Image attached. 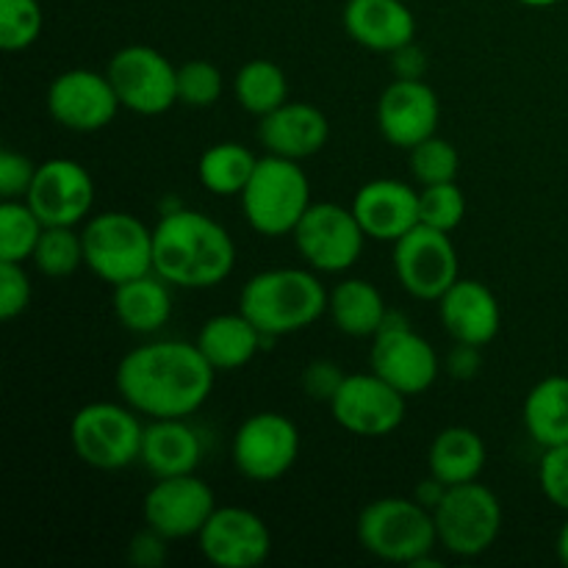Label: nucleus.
Instances as JSON below:
<instances>
[{
	"label": "nucleus",
	"instance_id": "nucleus-17",
	"mask_svg": "<svg viewBox=\"0 0 568 568\" xmlns=\"http://www.w3.org/2000/svg\"><path fill=\"white\" fill-rule=\"evenodd\" d=\"M48 114L61 128L75 133H94L111 125L116 111L122 109L114 87L105 72L94 70H67L50 81L48 87Z\"/></svg>",
	"mask_w": 568,
	"mask_h": 568
},
{
	"label": "nucleus",
	"instance_id": "nucleus-12",
	"mask_svg": "<svg viewBox=\"0 0 568 568\" xmlns=\"http://www.w3.org/2000/svg\"><path fill=\"white\" fill-rule=\"evenodd\" d=\"M231 458L250 483H275L292 471L300 458V430L277 410H258L236 427Z\"/></svg>",
	"mask_w": 568,
	"mask_h": 568
},
{
	"label": "nucleus",
	"instance_id": "nucleus-10",
	"mask_svg": "<svg viewBox=\"0 0 568 568\" xmlns=\"http://www.w3.org/2000/svg\"><path fill=\"white\" fill-rule=\"evenodd\" d=\"M120 105L139 116L166 114L178 103V67L150 44L116 50L105 67Z\"/></svg>",
	"mask_w": 568,
	"mask_h": 568
},
{
	"label": "nucleus",
	"instance_id": "nucleus-1",
	"mask_svg": "<svg viewBox=\"0 0 568 568\" xmlns=\"http://www.w3.org/2000/svg\"><path fill=\"white\" fill-rule=\"evenodd\" d=\"M216 369L197 342L161 338L131 349L116 364L114 386L122 403L144 419H189L209 403Z\"/></svg>",
	"mask_w": 568,
	"mask_h": 568
},
{
	"label": "nucleus",
	"instance_id": "nucleus-8",
	"mask_svg": "<svg viewBox=\"0 0 568 568\" xmlns=\"http://www.w3.org/2000/svg\"><path fill=\"white\" fill-rule=\"evenodd\" d=\"M433 519L438 547L455 558H480L497 544L503 530V503L480 480L449 486L433 510Z\"/></svg>",
	"mask_w": 568,
	"mask_h": 568
},
{
	"label": "nucleus",
	"instance_id": "nucleus-22",
	"mask_svg": "<svg viewBox=\"0 0 568 568\" xmlns=\"http://www.w3.org/2000/svg\"><path fill=\"white\" fill-rule=\"evenodd\" d=\"M331 139V122L325 111L300 100H286L281 109L261 116L258 142L266 153L283 155L292 161H305L322 153Z\"/></svg>",
	"mask_w": 568,
	"mask_h": 568
},
{
	"label": "nucleus",
	"instance_id": "nucleus-20",
	"mask_svg": "<svg viewBox=\"0 0 568 568\" xmlns=\"http://www.w3.org/2000/svg\"><path fill=\"white\" fill-rule=\"evenodd\" d=\"M349 209L366 239L394 244L419 225V189L394 178H377L355 192Z\"/></svg>",
	"mask_w": 568,
	"mask_h": 568
},
{
	"label": "nucleus",
	"instance_id": "nucleus-24",
	"mask_svg": "<svg viewBox=\"0 0 568 568\" xmlns=\"http://www.w3.org/2000/svg\"><path fill=\"white\" fill-rule=\"evenodd\" d=\"M203 438L189 419H150L142 433L139 464L153 477L192 475L203 464Z\"/></svg>",
	"mask_w": 568,
	"mask_h": 568
},
{
	"label": "nucleus",
	"instance_id": "nucleus-33",
	"mask_svg": "<svg viewBox=\"0 0 568 568\" xmlns=\"http://www.w3.org/2000/svg\"><path fill=\"white\" fill-rule=\"evenodd\" d=\"M31 264L39 275L50 281H61L83 266V239L75 227H44L37 250L31 255Z\"/></svg>",
	"mask_w": 568,
	"mask_h": 568
},
{
	"label": "nucleus",
	"instance_id": "nucleus-39",
	"mask_svg": "<svg viewBox=\"0 0 568 568\" xmlns=\"http://www.w3.org/2000/svg\"><path fill=\"white\" fill-rule=\"evenodd\" d=\"M538 483H541L544 497L568 514V444L544 449L541 464H538Z\"/></svg>",
	"mask_w": 568,
	"mask_h": 568
},
{
	"label": "nucleus",
	"instance_id": "nucleus-18",
	"mask_svg": "<svg viewBox=\"0 0 568 568\" xmlns=\"http://www.w3.org/2000/svg\"><path fill=\"white\" fill-rule=\"evenodd\" d=\"M26 203L44 227H75L92 214L94 181L72 159H48L37 166Z\"/></svg>",
	"mask_w": 568,
	"mask_h": 568
},
{
	"label": "nucleus",
	"instance_id": "nucleus-5",
	"mask_svg": "<svg viewBox=\"0 0 568 568\" xmlns=\"http://www.w3.org/2000/svg\"><path fill=\"white\" fill-rule=\"evenodd\" d=\"M239 197H242L247 225L270 239L292 236L297 222L314 203L311 181L300 161L272 153L258 159L253 178Z\"/></svg>",
	"mask_w": 568,
	"mask_h": 568
},
{
	"label": "nucleus",
	"instance_id": "nucleus-44",
	"mask_svg": "<svg viewBox=\"0 0 568 568\" xmlns=\"http://www.w3.org/2000/svg\"><path fill=\"white\" fill-rule=\"evenodd\" d=\"M392 72H394V78H410V81H416V78H425V72H427L425 50L416 48V42H410V44H405V48L394 50V53H392Z\"/></svg>",
	"mask_w": 568,
	"mask_h": 568
},
{
	"label": "nucleus",
	"instance_id": "nucleus-28",
	"mask_svg": "<svg viewBox=\"0 0 568 568\" xmlns=\"http://www.w3.org/2000/svg\"><path fill=\"white\" fill-rule=\"evenodd\" d=\"M327 316L333 325L353 338H372L388 316L386 297L366 277H344L331 288Z\"/></svg>",
	"mask_w": 568,
	"mask_h": 568
},
{
	"label": "nucleus",
	"instance_id": "nucleus-45",
	"mask_svg": "<svg viewBox=\"0 0 568 568\" xmlns=\"http://www.w3.org/2000/svg\"><path fill=\"white\" fill-rule=\"evenodd\" d=\"M447 488L449 486H444L442 480H438V477H425V480L419 483V486L414 488V499L419 505H425L427 510H436L438 508V503H442L444 499V494H447Z\"/></svg>",
	"mask_w": 568,
	"mask_h": 568
},
{
	"label": "nucleus",
	"instance_id": "nucleus-3",
	"mask_svg": "<svg viewBox=\"0 0 568 568\" xmlns=\"http://www.w3.org/2000/svg\"><path fill=\"white\" fill-rule=\"evenodd\" d=\"M331 292L311 266H275L255 272L239 294V311L266 338L308 331L327 314Z\"/></svg>",
	"mask_w": 568,
	"mask_h": 568
},
{
	"label": "nucleus",
	"instance_id": "nucleus-2",
	"mask_svg": "<svg viewBox=\"0 0 568 568\" xmlns=\"http://www.w3.org/2000/svg\"><path fill=\"white\" fill-rule=\"evenodd\" d=\"M236 266V244L225 225L194 209L166 211L153 227V272L170 286L214 288Z\"/></svg>",
	"mask_w": 568,
	"mask_h": 568
},
{
	"label": "nucleus",
	"instance_id": "nucleus-41",
	"mask_svg": "<svg viewBox=\"0 0 568 568\" xmlns=\"http://www.w3.org/2000/svg\"><path fill=\"white\" fill-rule=\"evenodd\" d=\"M344 377L347 375L333 361H314L303 369V392L320 403H331L333 394L342 388Z\"/></svg>",
	"mask_w": 568,
	"mask_h": 568
},
{
	"label": "nucleus",
	"instance_id": "nucleus-40",
	"mask_svg": "<svg viewBox=\"0 0 568 568\" xmlns=\"http://www.w3.org/2000/svg\"><path fill=\"white\" fill-rule=\"evenodd\" d=\"M37 166L28 155L14 153V150H3L0 153V200H26L28 189H31Z\"/></svg>",
	"mask_w": 568,
	"mask_h": 568
},
{
	"label": "nucleus",
	"instance_id": "nucleus-23",
	"mask_svg": "<svg viewBox=\"0 0 568 568\" xmlns=\"http://www.w3.org/2000/svg\"><path fill=\"white\" fill-rule=\"evenodd\" d=\"M342 22L355 44L375 53L392 55L416 39V17L403 0H347Z\"/></svg>",
	"mask_w": 568,
	"mask_h": 568
},
{
	"label": "nucleus",
	"instance_id": "nucleus-7",
	"mask_svg": "<svg viewBox=\"0 0 568 568\" xmlns=\"http://www.w3.org/2000/svg\"><path fill=\"white\" fill-rule=\"evenodd\" d=\"M142 416L128 403H89L70 422V444L78 458L100 471L128 469L142 449Z\"/></svg>",
	"mask_w": 568,
	"mask_h": 568
},
{
	"label": "nucleus",
	"instance_id": "nucleus-16",
	"mask_svg": "<svg viewBox=\"0 0 568 568\" xmlns=\"http://www.w3.org/2000/svg\"><path fill=\"white\" fill-rule=\"evenodd\" d=\"M200 552L216 568H258L272 555L270 525L255 510L216 505L197 536Z\"/></svg>",
	"mask_w": 568,
	"mask_h": 568
},
{
	"label": "nucleus",
	"instance_id": "nucleus-36",
	"mask_svg": "<svg viewBox=\"0 0 568 568\" xmlns=\"http://www.w3.org/2000/svg\"><path fill=\"white\" fill-rule=\"evenodd\" d=\"M410 153V175L419 186H433V183H447L458 178L460 155L449 139L430 136L419 142Z\"/></svg>",
	"mask_w": 568,
	"mask_h": 568
},
{
	"label": "nucleus",
	"instance_id": "nucleus-11",
	"mask_svg": "<svg viewBox=\"0 0 568 568\" xmlns=\"http://www.w3.org/2000/svg\"><path fill=\"white\" fill-rule=\"evenodd\" d=\"M292 236L305 266L322 275L353 270L366 244V233L353 209L338 203H311Z\"/></svg>",
	"mask_w": 568,
	"mask_h": 568
},
{
	"label": "nucleus",
	"instance_id": "nucleus-47",
	"mask_svg": "<svg viewBox=\"0 0 568 568\" xmlns=\"http://www.w3.org/2000/svg\"><path fill=\"white\" fill-rule=\"evenodd\" d=\"M521 6H530V9H549V6H558L560 0H516Z\"/></svg>",
	"mask_w": 568,
	"mask_h": 568
},
{
	"label": "nucleus",
	"instance_id": "nucleus-4",
	"mask_svg": "<svg viewBox=\"0 0 568 568\" xmlns=\"http://www.w3.org/2000/svg\"><path fill=\"white\" fill-rule=\"evenodd\" d=\"M358 541L372 558L414 568L438 547L433 510L414 497H381L358 516Z\"/></svg>",
	"mask_w": 568,
	"mask_h": 568
},
{
	"label": "nucleus",
	"instance_id": "nucleus-26",
	"mask_svg": "<svg viewBox=\"0 0 568 568\" xmlns=\"http://www.w3.org/2000/svg\"><path fill=\"white\" fill-rule=\"evenodd\" d=\"M172 288L175 286H170L155 272L120 283L111 297L116 322L136 336H153L164 331L166 322L172 320Z\"/></svg>",
	"mask_w": 568,
	"mask_h": 568
},
{
	"label": "nucleus",
	"instance_id": "nucleus-43",
	"mask_svg": "<svg viewBox=\"0 0 568 568\" xmlns=\"http://www.w3.org/2000/svg\"><path fill=\"white\" fill-rule=\"evenodd\" d=\"M483 347H475V344H460L455 342V347L447 353V361H444V369H447L449 377L455 381H475L483 369Z\"/></svg>",
	"mask_w": 568,
	"mask_h": 568
},
{
	"label": "nucleus",
	"instance_id": "nucleus-6",
	"mask_svg": "<svg viewBox=\"0 0 568 568\" xmlns=\"http://www.w3.org/2000/svg\"><path fill=\"white\" fill-rule=\"evenodd\" d=\"M81 239L83 266L111 288L153 272V227L128 211L89 216Z\"/></svg>",
	"mask_w": 568,
	"mask_h": 568
},
{
	"label": "nucleus",
	"instance_id": "nucleus-9",
	"mask_svg": "<svg viewBox=\"0 0 568 568\" xmlns=\"http://www.w3.org/2000/svg\"><path fill=\"white\" fill-rule=\"evenodd\" d=\"M369 369L405 397H419L430 392L442 375V358L436 347L408 325L405 316L388 311L383 327L372 336Z\"/></svg>",
	"mask_w": 568,
	"mask_h": 568
},
{
	"label": "nucleus",
	"instance_id": "nucleus-19",
	"mask_svg": "<svg viewBox=\"0 0 568 568\" xmlns=\"http://www.w3.org/2000/svg\"><path fill=\"white\" fill-rule=\"evenodd\" d=\"M442 122V100L425 78H394L377 100V128L394 148L410 150L436 136Z\"/></svg>",
	"mask_w": 568,
	"mask_h": 568
},
{
	"label": "nucleus",
	"instance_id": "nucleus-38",
	"mask_svg": "<svg viewBox=\"0 0 568 568\" xmlns=\"http://www.w3.org/2000/svg\"><path fill=\"white\" fill-rule=\"evenodd\" d=\"M33 286L26 266L14 261H0V320L11 322L31 305Z\"/></svg>",
	"mask_w": 568,
	"mask_h": 568
},
{
	"label": "nucleus",
	"instance_id": "nucleus-46",
	"mask_svg": "<svg viewBox=\"0 0 568 568\" xmlns=\"http://www.w3.org/2000/svg\"><path fill=\"white\" fill-rule=\"evenodd\" d=\"M555 549H558L560 564L568 568V516H566L564 527H560V530H558V538H555Z\"/></svg>",
	"mask_w": 568,
	"mask_h": 568
},
{
	"label": "nucleus",
	"instance_id": "nucleus-37",
	"mask_svg": "<svg viewBox=\"0 0 568 568\" xmlns=\"http://www.w3.org/2000/svg\"><path fill=\"white\" fill-rule=\"evenodd\" d=\"M466 220V194L455 181L419 189V222L453 233Z\"/></svg>",
	"mask_w": 568,
	"mask_h": 568
},
{
	"label": "nucleus",
	"instance_id": "nucleus-29",
	"mask_svg": "<svg viewBox=\"0 0 568 568\" xmlns=\"http://www.w3.org/2000/svg\"><path fill=\"white\" fill-rule=\"evenodd\" d=\"M521 422L541 449L568 444V377L552 375L536 383L525 397Z\"/></svg>",
	"mask_w": 568,
	"mask_h": 568
},
{
	"label": "nucleus",
	"instance_id": "nucleus-13",
	"mask_svg": "<svg viewBox=\"0 0 568 568\" xmlns=\"http://www.w3.org/2000/svg\"><path fill=\"white\" fill-rule=\"evenodd\" d=\"M394 275L405 292L425 303H438L460 277L458 250L449 233L430 225H416L394 242Z\"/></svg>",
	"mask_w": 568,
	"mask_h": 568
},
{
	"label": "nucleus",
	"instance_id": "nucleus-35",
	"mask_svg": "<svg viewBox=\"0 0 568 568\" xmlns=\"http://www.w3.org/2000/svg\"><path fill=\"white\" fill-rule=\"evenodd\" d=\"M225 94V75L209 59H192L178 67V103L186 109H211Z\"/></svg>",
	"mask_w": 568,
	"mask_h": 568
},
{
	"label": "nucleus",
	"instance_id": "nucleus-25",
	"mask_svg": "<svg viewBox=\"0 0 568 568\" xmlns=\"http://www.w3.org/2000/svg\"><path fill=\"white\" fill-rule=\"evenodd\" d=\"M264 338V333L242 311H233V314L209 316L194 342L220 375V372L244 369L258 355Z\"/></svg>",
	"mask_w": 568,
	"mask_h": 568
},
{
	"label": "nucleus",
	"instance_id": "nucleus-14",
	"mask_svg": "<svg viewBox=\"0 0 568 568\" xmlns=\"http://www.w3.org/2000/svg\"><path fill=\"white\" fill-rule=\"evenodd\" d=\"M216 510L214 488L200 480L197 471L175 477H155L142 503L144 527L164 536L166 541L197 538L205 521Z\"/></svg>",
	"mask_w": 568,
	"mask_h": 568
},
{
	"label": "nucleus",
	"instance_id": "nucleus-21",
	"mask_svg": "<svg viewBox=\"0 0 568 568\" xmlns=\"http://www.w3.org/2000/svg\"><path fill=\"white\" fill-rule=\"evenodd\" d=\"M438 320L453 342L486 347L503 327V308H499L497 294L486 283L458 277L438 300Z\"/></svg>",
	"mask_w": 568,
	"mask_h": 568
},
{
	"label": "nucleus",
	"instance_id": "nucleus-34",
	"mask_svg": "<svg viewBox=\"0 0 568 568\" xmlns=\"http://www.w3.org/2000/svg\"><path fill=\"white\" fill-rule=\"evenodd\" d=\"M44 28V11L39 0H0V48L6 53L28 50Z\"/></svg>",
	"mask_w": 568,
	"mask_h": 568
},
{
	"label": "nucleus",
	"instance_id": "nucleus-31",
	"mask_svg": "<svg viewBox=\"0 0 568 568\" xmlns=\"http://www.w3.org/2000/svg\"><path fill=\"white\" fill-rule=\"evenodd\" d=\"M258 159L239 142L211 144L197 161V178L216 197H236L253 178Z\"/></svg>",
	"mask_w": 568,
	"mask_h": 568
},
{
	"label": "nucleus",
	"instance_id": "nucleus-27",
	"mask_svg": "<svg viewBox=\"0 0 568 568\" xmlns=\"http://www.w3.org/2000/svg\"><path fill=\"white\" fill-rule=\"evenodd\" d=\"M488 464V447L483 436L471 427L453 425L444 427L430 444L427 453V469L444 486H464V483L480 480Z\"/></svg>",
	"mask_w": 568,
	"mask_h": 568
},
{
	"label": "nucleus",
	"instance_id": "nucleus-42",
	"mask_svg": "<svg viewBox=\"0 0 568 568\" xmlns=\"http://www.w3.org/2000/svg\"><path fill=\"white\" fill-rule=\"evenodd\" d=\"M128 558L139 568H159L166 560V538L159 536L155 530L144 527L136 538L131 541Z\"/></svg>",
	"mask_w": 568,
	"mask_h": 568
},
{
	"label": "nucleus",
	"instance_id": "nucleus-30",
	"mask_svg": "<svg viewBox=\"0 0 568 568\" xmlns=\"http://www.w3.org/2000/svg\"><path fill=\"white\" fill-rule=\"evenodd\" d=\"M233 98L247 114L266 116L288 100V75L270 59H253L233 75Z\"/></svg>",
	"mask_w": 568,
	"mask_h": 568
},
{
	"label": "nucleus",
	"instance_id": "nucleus-15",
	"mask_svg": "<svg viewBox=\"0 0 568 568\" xmlns=\"http://www.w3.org/2000/svg\"><path fill=\"white\" fill-rule=\"evenodd\" d=\"M405 394L369 369L344 377L327 405L342 430L361 438H386L405 422Z\"/></svg>",
	"mask_w": 568,
	"mask_h": 568
},
{
	"label": "nucleus",
	"instance_id": "nucleus-32",
	"mask_svg": "<svg viewBox=\"0 0 568 568\" xmlns=\"http://www.w3.org/2000/svg\"><path fill=\"white\" fill-rule=\"evenodd\" d=\"M42 231V220L26 200H0V261H31Z\"/></svg>",
	"mask_w": 568,
	"mask_h": 568
}]
</instances>
